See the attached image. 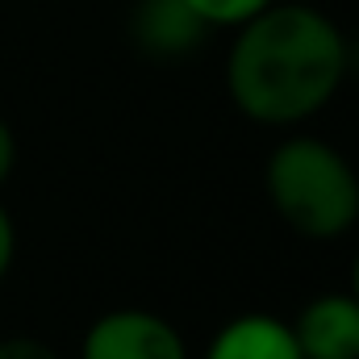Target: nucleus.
I'll return each instance as SVG.
<instances>
[{"label": "nucleus", "mask_w": 359, "mask_h": 359, "mask_svg": "<svg viewBox=\"0 0 359 359\" xmlns=\"http://www.w3.org/2000/svg\"><path fill=\"white\" fill-rule=\"evenodd\" d=\"M351 292L359 297V255H355V284H351Z\"/></svg>", "instance_id": "obj_11"}, {"label": "nucleus", "mask_w": 359, "mask_h": 359, "mask_svg": "<svg viewBox=\"0 0 359 359\" xmlns=\"http://www.w3.org/2000/svg\"><path fill=\"white\" fill-rule=\"evenodd\" d=\"M17 168V134L8 130V121H0V184L13 176Z\"/></svg>", "instance_id": "obj_10"}, {"label": "nucleus", "mask_w": 359, "mask_h": 359, "mask_svg": "<svg viewBox=\"0 0 359 359\" xmlns=\"http://www.w3.org/2000/svg\"><path fill=\"white\" fill-rule=\"evenodd\" d=\"M205 29L209 25L192 13L188 0H138V8L130 17V34L151 59L192 55L196 42L205 38Z\"/></svg>", "instance_id": "obj_5"}, {"label": "nucleus", "mask_w": 359, "mask_h": 359, "mask_svg": "<svg viewBox=\"0 0 359 359\" xmlns=\"http://www.w3.org/2000/svg\"><path fill=\"white\" fill-rule=\"evenodd\" d=\"M188 4H192V13H196L209 29H217V25L238 29L243 21H251L255 13H264L276 0H188Z\"/></svg>", "instance_id": "obj_7"}, {"label": "nucleus", "mask_w": 359, "mask_h": 359, "mask_svg": "<svg viewBox=\"0 0 359 359\" xmlns=\"http://www.w3.org/2000/svg\"><path fill=\"white\" fill-rule=\"evenodd\" d=\"M205 359H305L297 347V334L288 322L271 318V313H238L234 322H226Z\"/></svg>", "instance_id": "obj_6"}, {"label": "nucleus", "mask_w": 359, "mask_h": 359, "mask_svg": "<svg viewBox=\"0 0 359 359\" xmlns=\"http://www.w3.org/2000/svg\"><path fill=\"white\" fill-rule=\"evenodd\" d=\"M305 359H359V297L322 292L288 322Z\"/></svg>", "instance_id": "obj_4"}, {"label": "nucleus", "mask_w": 359, "mask_h": 359, "mask_svg": "<svg viewBox=\"0 0 359 359\" xmlns=\"http://www.w3.org/2000/svg\"><path fill=\"white\" fill-rule=\"evenodd\" d=\"M80 359H188V347L163 313L113 309L88 326Z\"/></svg>", "instance_id": "obj_3"}, {"label": "nucleus", "mask_w": 359, "mask_h": 359, "mask_svg": "<svg viewBox=\"0 0 359 359\" xmlns=\"http://www.w3.org/2000/svg\"><path fill=\"white\" fill-rule=\"evenodd\" d=\"M0 359H59L42 339H25V334H17V339H0Z\"/></svg>", "instance_id": "obj_8"}, {"label": "nucleus", "mask_w": 359, "mask_h": 359, "mask_svg": "<svg viewBox=\"0 0 359 359\" xmlns=\"http://www.w3.org/2000/svg\"><path fill=\"white\" fill-rule=\"evenodd\" d=\"M13 255H17V230H13V217H8L4 205H0V280L13 268Z\"/></svg>", "instance_id": "obj_9"}, {"label": "nucleus", "mask_w": 359, "mask_h": 359, "mask_svg": "<svg viewBox=\"0 0 359 359\" xmlns=\"http://www.w3.org/2000/svg\"><path fill=\"white\" fill-rule=\"evenodd\" d=\"M347 80L343 29L309 4H268L238 25L226 59V88L259 126H301Z\"/></svg>", "instance_id": "obj_1"}, {"label": "nucleus", "mask_w": 359, "mask_h": 359, "mask_svg": "<svg viewBox=\"0 0 359 359\" xmlns=\"http://www.w3.org/2000/svg\"><path fill=\"white\" fill-rule=\"evenodd\" d=\"M271 209L305 238H339L359 222L355 168L322 138H288L264 168Z\"/></svg>", "instance_id": "obj_2"}]
</instances>
